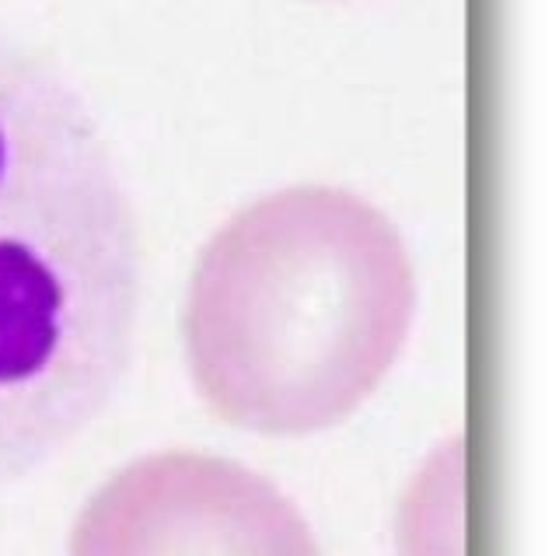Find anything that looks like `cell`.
I'll return each mask as SVG.
<instances>
[{
	"mask_svg": "<svg viewBox=\"0 0 559 556\" xmlns=\"http://www.w3.org/2000/svg\"><path fill=\"white\" fill-rule=\"evenodd\" d=\"M413 319L416 273L395 224L349 189L287 186L210 235L189 276L182 351L224 424L297 438L378 392Z\"/></svg>",
	"mask_w": 559,
	"mask_h": 556,
	"instance_id": "cell-2",
	"label": "cell"
},
{
	"mask_svg": "<svg viewBox=\"0 0 559 556\" xmlns=\"http://www.w3.org/2000/svg\"><path fill=\"white\" fill-rule=\"evenodd\" d=\"M67 556H319V543L294 500L255 469L154 451L92 494Z\"/></svg>",
	"mask_w": 559,
	"mask_h": 556,
	"instance_id": "cell-3",
	"label": "cell"
},
{
	"mask_svg": "<svg viewBox=\"0 0 559 556\" xmlns=\"http://www.w3.org/2000/svg\"><path fill=\"white\" fill-rule=\"evenodd\" d=\"M140 291L136 211L92 106L0 32V486L109 406Z\"/></svg>",
	"mask_w": 559,
	"mask_h": 556,
	"instance_id": "cell-1",
	"label": "cell"
},
{
	"mask_svg": "<svg viewBox=\"0 0 559 556\" xmlns=\"http://www.w3.org/2000/svg\"><path fill=\"white\" fill-rule=\"evenodd\" d=\"M399 556H465V441L454 434L430 451L402 490L395 514Z\"/></svg>",
	"mask_w": 559,
	"mask_h": 556,
	"instance_id": "cell-4",
	"label": "cell"
}]
</instances>
